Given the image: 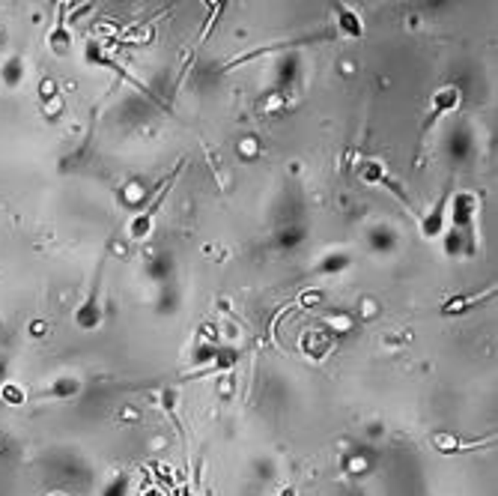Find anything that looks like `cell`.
<instances>
[{
    "mask_svg": "<svg viewBox=\"0 0 498 496\" xmlns=\"http://www.w3.org/2000/svg\"><path fill=\"white\" fill-rule=\"evenodd\" d=\"M51 496H60V493H51Z\"/></svg>",
    "mask_w": 498,
    "mask_h": 496,
    "instance_id": "cell-24",
    "label": "cell"
},
{
    "mask_svg": "<svg viewBox=\"0 0 498 496\" xmlns=\"http://www.w3.org/2000/svg\"><path fill=\"white\" fill-rule=\"evenodd\" d=\"M323 326L328 332H334V335H346V332L355 329V317L350 311H325L323 314Z\"/></svg>",
    "mask_w": 498,
    "mask_h": 496,
    "instance_id": "cell-12",
    "label": "cell"
},
{
    "mask_svg": "<svg viewBox=\"0 0 498 496\" xmlns=\"http://www.w3.org/2000/svg\"><path fill=\"white\" fill-rule=\"evenodd\" d=\"M128 475H114V481L105 488V496H126L128 493Z\"/></svg>",
    "mask_w": 498,
    "mask_h": 496,
    "instance_id": "cell-18",
    "label": "cell"
},
{
    "mask_svg": "<svg viewBox=\"0 0 498 496\" xmlns=\"http://www.w3.org/2000/svg\"><path fill=\"white\" fill-rule=\"evenodd\" d=\"M343 470L350 472V475H367V472L373 470L370 452H364V449H350V454L343 458Z\"/></svg>",
    "mask_w": 498,
    "mask_h": 496,
    "instance_id": "cell-11",
    "label": "cell"
},
{
    "mask_svg": "<svg viewBox=\"0 0 498 496\" xmlns=\"http://www.w3.org/2000/svg\"><path fill=\"white\" fill-rule=\"evenodd\" d=\"M433 445H436L439 452H445V454H454V452H463V449H465V443H463L456 433H436V436H433Z\"/></svg>",
    "mask_w": 498,
    "mask_h": 496,
    "instance_id": "cell-15",
    "label": "cell"
},
{
    "mask_svg": "<svg viewBox=\"0 0 498 496\" xmlns=\"http://www.w3.org/2000/svg\"><path fill=\"white\" fill-rule=\"evenodd\" d=\"M490 296H495V287H486V290L477 293V296H451V299L442 305V311H445V314H463V311H469L472 305L486 302Z\"/></svg>",
    "mask_w": 498,
    "mask_h": 496,
    "instance_id": "cell-10",
    "label": "cell"
},
{
    "mask_svg": "<svg viewBox=\"0 0 498 496\" xmlns=\"http://www.w3.org/2000/svg\"><path fill=\"white\" fill-rule=\"evenodd\" d=\"M332 9H334L337 33H341L343 39H350V42H355V39H364L367 27H364V18L358 15L355 6H350V3H332Z\"/></svg>",
    "mask_w": 498,
    "mask_h": 496,
    "instance_id": "cell-5",
    "label": "cell"
},
{
    "mask_svg": "<svg viewBox=\"0 0 498 496\" xmlns=\"http://www.w3.org/2000/svg\"><path fill=\"white\" fill-rule=\"evenodd\" d=\"M350 266H352V254L334 251V254H325L323 261L314 266V275H325V279H332V275H341L343 270H350Z\"/></svg>",
    "mask_w": 498,
    "mask_h": 496,
    "instance_id": "cell-9",
    "label": "cell"
},
{
    "mask_svg": "<svg viewBox=\"0 0 498 496\" xmlns=\"http://www.w3.org/2000/svg\"><path fill=\"white\" fill-rule=\"evenodd\" d=\"M167 188H171V185H167ZM167 188H164V192H167ZM164 192H162V197H164ZM162 197H155L146 210L135 213L132 218H128V224H126L128 242H146L149 236L155 233V215H158V206H162Z\"/></svg>",
    "mask_w": 498,
    "mask_h": 496,
    "instance_id": "cell-3",
    "label": "cell"
},
{
    "mask_svg": "<svg viewBox=\"0 0 498 496\" xmlns=\"http://www.w3.org/2000/svg\"><path fill=\"white\" fill-rule=\"evenodd\" d=\"M48 45H51V51L57 54V57H63L66 51H69V45H72V36H69V31L63 27V18L54 24V31H51V36H48Z\"/></svg>",
    "mask_w": 498,
    "mask_h": 496,
    "instance_id": "cell-14",
    "label": "cell"
},
{
    "mask_svg": "<svg viewBox=\"0 0 498 496\" xmlns=\"http://www.w3.org/2000/svg\"><path fill=\"white\" fill-rule=\"evenodd\" d=\"M477 215H481V197L472 188H454L447 195V233L463 242L465 257L477 248Z\"/></svg>",
    "mask_w": 498,
    "mask_h": 496,
    "instance_id": "cell-1",
    "label": "cell"
},
{
    "mask_svg": "<svg viewBox=\"0 0 498 496\" xmlns=\"http://www.w3.org/2000/svg\"><path fill=\"white\" fill-rule=\"evenodd\" d=\"M447 195L451 192L439 195V201H436L430 210H424L418 215V233H421V240L439 242L445 236V231H447Z\"/></svg>",
    "mask_w": 498,
    "mask_h": 496,
    "instance_id": "cell-2",
    "label": "cell"
},
{
    "mask_svg": "<svg viewBox=\"0 0 498 496\" xmlns=\"http://www.w3.org/2000/svg\"><path fill=\"white\" fill-rule=\"evenodd\" d=\"M460 105H463V90L456 84H442L439 90H433L430 96V117H427V123H433V120H439V117H451L460 111Z\"/></svg>",
    "mask_w": 498,
    "mask_h": 496,
    "instance_id": "cell-4",
    "label": "cell"
},
{
    "mask_svg": "<svg viewBox=\"0 0 498 496\" xmlns=\"http://www.w3.org/2000/svg\"><path fill=\"white\" fill-rule=\"evenodd\" d=\"M281 108H284V96H281V90H272V93L266 96V102L260 105V111H263V114H277Z\"/></svg>",
    "mask_w": 498,
    "mask_h": 496,
    "instance_id": "cell-19",
    "label": "cell"
},
{
    "mask_svg": "<svg viewBox=\"0 0 498 496\" xmlns=\"http://www.w3.org/2000/svg\"><path fill=\"white\" fill-rule=\"evenodd\" d=\"M323 299H325V293H323V290H304L302 296H298V302L307 305V308H311V305H320Z\"/></svg>",
    "mask_w": 498,
    "mask_h": 496,
    "instance_id": "cell-21",
    "label": "cell"
},
{
    "mask_svg": "<svg viewBox=\"0 0 498 496\" xmlns=\"http://www.w3.org/2000/svg\"><path fill=\"white\" fill-rule=\"evenodd\" d=\"M355 176L361 180L364 185H385L391 180V174H388V165L382 158H361L355 167Z\"/></svg>",
    "mask_w": 498,
    "mask_h": 496,
    "instance_id": "cell-7",
    "label": "cell"
},
{
    "mask_svg": "<svg viewBox=\"0 0 498 496\" xmlns=\"http://www.w3.org/2000/svg\"><path fill=\"white\" fill-rule=\"evenodd\" d=\"M260 153H263V144L257 135H242L236 141V156L242 158V162H254V158H260Z\"/></svg>",
    "mask_w": 498,
    "mask_h": 496,
    "instance_id": "cell-13",
    "label": "cell"
},
{
    "mask_svg": "<svg viewBox=\"0 0 498 496\" xmlns=\"http://www.w3.org/2000/svg\"><path fill=\"white\" fill-rule=\"evenodd\" d=\"M341 72H343V75H352V72H355V63H352V60H341Z\"/></svg>",
    "mask_w": 498,
    "mask_h": 496,
    "instance_id": "cell-23",
    "label": "cell"
},
{
    "mask_svg": "<svg viewBox=\"0 0 498 496\" xmlns=\"http://www.w3.org/2000/svg\"><path fill=\"white\" fill-rule=\"evenodd\" d=\"M376 314H379V302H376L373 296H364L361 299V317L364 320H370V317H376Z\"/></svg>",
    "mask_w": 498,
    "mask_h": 496,
    "instance_id": "cell-20",
    "label": "cell"
},
{
    "mask_svg": "<svg viewBox=\"0 0 498 496\" xmlns=\"http://www.w3.org/2000/svg\"><path fill=\"white\" fill-rule=\"evenodd\" d=\"M328 347H332V344H328V338H325L323 332H307L304 335V353L307 356H323Z\"/></svg>",
    "mask_w": 498,
    "mask_h": 496,
    "instance_id": "cell-16",
    "label": "cell"
},
{
    "mask_svg": "<svg viewBox=\"0 0 498 496\" xmlns=\"http://www.w3.org/2000/svg\"><path fill=\"white\" fill-rule=\"evenodd\" d=\"M0 398H3L6 404H24L27 392H24V386H18V383H3V389H0Z\"/></svg>",
    "mask_w": 498,
    "mask_h": 496,
    "instance_id": "cell-17",
    "label": "cell"
},
{
    "mask_svg": "<svg viewBox=\"0 0 498 496\" xmlns=\"http://www.w3.org/2000/svg\"><path fill=\"white\" fill-rule=\"evenodd\" d=\"M117 201L123 204L126 210L141 213V210H146V206L155 201V188H153V185H146V183H141V180H128V183L119 185Z\"/></svg>",
    "mask_w": 498,
    "mask_h": 496,
    "instance_id": "cell-6",
    "label": "cell"
},
{
    "mask_svg": "<svg viewBox=\"0 0 498 496\" xmlns=\"http://www.w3.org/2000/svg\"><path fill=\"white\" fill-rule=\"evenodd\" d=\"M277 496H298V488H295V484H286V488L277 490Z\"/></svg>",
    "mask_w": 498,
    "mask_h": 496,
    "instance_id": "cell-22",
    "label": "cell"
},
{
    "mask_svg": "<svg viewBox=\"0 0 498 496\" xmlns=\"http://www.w3.org/2000/svg\"><path fill=\"white\" fill-rule=\"evenodd\" d=\"M102 320H105V311H102V305H98V284H93V296L75 311V323L81 326V329H96Z\"/></svg>",
    "mask_w": 498,
    "mask_h": 496,
    "instance_id": "cell-8",
    "label": "cell"
}]
</instances>
